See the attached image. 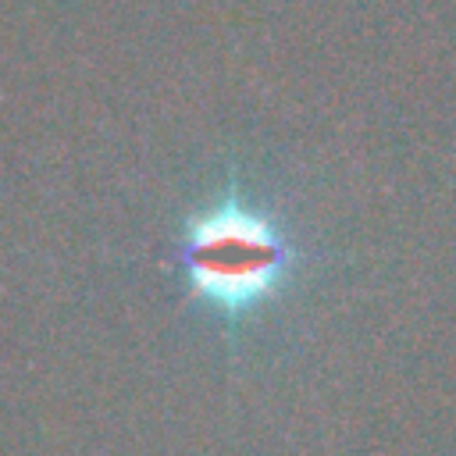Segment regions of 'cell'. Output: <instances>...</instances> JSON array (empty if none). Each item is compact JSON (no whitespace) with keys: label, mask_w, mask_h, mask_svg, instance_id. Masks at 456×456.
<instances>
[{"label":"cell","mask_w":456,"mask_h":456,"mask_svg":"<svg viewBox=\"0 0 456 456\" xmlns=\"http://www.w3.org/2000/svg\"><path fill=\"white\" fill-rule=\"evenodd\" d=\"M292 260L296 253L285 232L239 192H224L196 210L175 253L192 296L221 317H242L271 299L289 278Z\"/></svg>","instance_id":"obj_1"}]
</instances>
